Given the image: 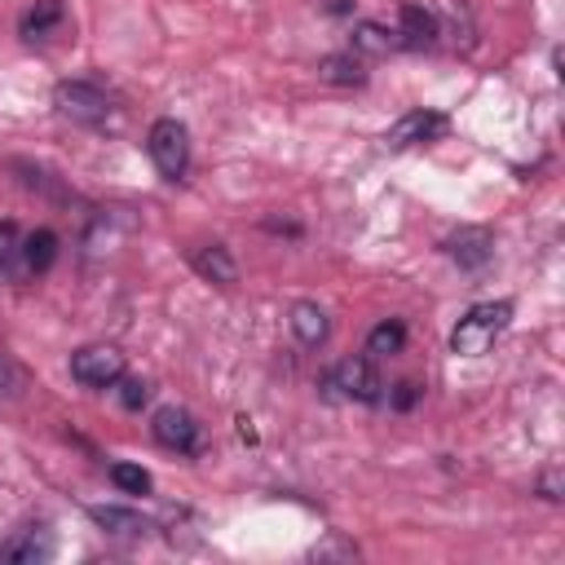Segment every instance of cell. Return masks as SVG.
<instances>
[{"instance_id":"cell-1","label":"cell","mask_w":565,"mask_h":565,"mask_svg":"<svg viewBox=\"0 0 565 565\" xmlns=\"http://www.w3.org/2000/svg\"><path fill=\"white\" fill-rule=\"evenodd\" d=\"M508 322H512V300H481V305H472V309L459 318V327L450 331V353H459V358H481V353L508 331Z\"/></svg>"},{"instance_id":"cell-2","label":"cell","mask_w":565,"mask_h":565,"mask_svg":"<svg viewBox=\"0 0 565 565\" xmlns=\"http://www.w3.org/2000/svg\"><path fill=\"white\" fill-rule=\"evenodd\" d=\"M53 106H57L62 119L84 124V128H106V124L119 119L115 97H110L106 88L88 84V79H62V84L53 88Z\"/></svg>"},{"instance_id":"cell-3","label":"cell","mask_w":565,"mask_h":565,"mask_svg":"<svg viewBox=\"0 0 565 565\" xmlns=\"http://www.w3.org/2000/svg\"><path fill=\"white\" fill-rule=\"evenodd\" d=\"M146 154H150V163L159 168L163 181H181L185 168H190V132H185V124L172 119V115L154 119L150 132H146Z\"/></svg>"},{"instance_id":"cell-4","label":"cell","mask_w":565,"mask_h":565,"mask_svg":"<svg viewBox=\"0 0 565 565\" xmlns=\"http://www.w3.org/2000/svg\"><path fill=\"white\" fill-rule=\"evenodd\" d=\"M71 375L84 388H110L124 375V353L115 344H84L71 353Z\"/></svg>"},{"instance_id":"cell-5","label":"cell","mask_w":565,"mask_h":565,"mask_svg":"<svg viewBox=\"0 0 565 565\" xmlns=\"http://www.w3.org/2000/svg\"><path fill=\"white\" fill-rule=\"evenodd\" d=\"M327 388H335V393L349 397V402H380L384 380L375 375V362L362 353V358H344V362L327 375Z\"/></svg>"},{"instance_id":"cell-6","label":"cell","mask_w":565,"mask_h":565,"mask_svg":"<svg viewBox=\"0 0 565 565\" xmlns=\"http://www.w3.org/2000/svg\"><path fill=\"white\" fill-rule=\"evenodd\" d=\"M150 433H154V441L168 446V450H181V455H194V450H199V424H194V415L181 411V406H159L154 419H150Z\"/></svg>"},{"instance_id":"cell-7","label":"cell","mask_w":565,"mask_h":565,"mask_svg":"<svg viewBox=\"0 0 565 565\" xmlns=\"http://www.w3.org/2000/svg\"><path fill=\"white\" fill-rule=\"evenodd\" d=\"M441 132H446V115H441V110H411V115H402V119L384 132V146H388V150H411V146L437 141Z\"/></svg>"},{"instance_id":"cell-8","label":"cell","mask_w":565,"mask_h":565,"mask_svg":"<svg viewBox=\"0 0 565 565\" xmlns=\"http://www.w3.org/2000/svg\"><path fill=\"white\" fill-rule=\"evenodd\" d=\"M433 18H437V35H446L450 49H463L468 53L477 44V22H472V13L459 0H437L433 4Z\"/></svg>"},{"instance_id":"cell-9","label":"cell","mask_w":565,"mask_h":565,"mask_svg":"<svg viewBox=\"0 0 565 565\" xmlns=\"http://www.w3.org/2000/svg\"><path fill=\"white\" fill-rule=\"evenodd\" d=\"M190 269H194L203 282H216V287H230V282L238 278V265H234V256H230L225 243H199V247L190 252Z\"/></svg>"},{"instance_id":"cell-10","label":"cell","mask_w":565,"mask_h":565,"mask_svg":"<svg viewBox=\"0 0 565 565\" xmlns=\"http://www.w3.org/2000/svg\"><path fill=\"white\" fill-rule=\"evenodd\" d=\"M397 44L402 49H428L437 40V18L428 4H402L397 9Z\"/></svg>"},{"instance_id":"cell-11","label":"cell","mask_w":565,"mask_h":565,"mask_svg":"<svg viewBox=\"0 0 565 565\" xmlns=\"http://www.w3.org/2000/svg\"><path fill=\"white\" fill-rule=\"evenodd\" d=\"M62 22H66V9H62V0H35V4L22 13V22H18V35H22L26 44H44V40H53V35L62 31Z\"/></svg>"},{"instance_id":"cell-12","label":"cell","mask_w":565,"mask_h":565,"mask_svg":"<svg viewBox=\"0 0 565 565\" xmlns=\"http://www.w3.org/2000/svg\"><path fill=\"white\" fill-rule=\"evenodd\" d=\"M446 252H450V260H459L463 269H481V265L494 256V238H490V230L468 225V230H459V234L446 238Z\"/></svg>"},{"instance_id":"cell-13","label":"cell","mask_w":565,"mask_h":565,"mask_svg":"<svg viewBox=\"0 0 565 565\" xmlns=\"http://www.w3.org/2000/svg\"><path fill=\"white\" fill-rule=\"evenodd\" d=\"M53 552V539L44 525H22L18 534H9L0 543V561H22V565H35V561H49Z\"/></svg>"},{"instance_id":"cell-14","label":"cell","mask_w":565,"mask_h":565,"mask_svg":"<svg viewBox=\"0 0 565 565\" xmlns=\"http://www.w3.org/2000/svg\"><path fill=\"white\" fill-rule=\"evenodd\" d=\"M57 256V234L53 230H31L22 234V247H18V274L13 278H31V274H44Z\"/></svg>"},{"instance_id":"cell-15","label":"cell","mask_w":565,"mask_h":565,"mask_svg":"<svg viewBox=\"0 0 565 565\" xmlns=\"http://www.w3.org/2000/svg\"><path fill=\"white\" fill-rule=\"evenodd\" d=\"M291 331H296V340H300V344L318 349V344L331 335L327 309H322V305H313V300H296V305H291Z\"/></svg>"},{"instance_id":"cell-16","label":"cell","mask_w":565,"mask_h":565,"mask_svg":"<svg viewBox=\"0 0 565 565\" xmlns=\"http://www.w3.org/2000/svg\"><path fill=\"white\" fill-rule=\"evenodd\" d=\"M88 516L106 530V534H124V539H137V534H146L150 530V521L141 516V512H132V508H88Z\"/></svg>"},{"instance_id":"cell-17","label":"cell","mask_w":565,"mask_h":565,"mask_svg":"<svg viewBox=\"0 0 565 565\" xmlns=\"http://www.w3.org/2000/svg\"><path fill=\"white\" fill-rule=\"evenodd\" d=\"M318 75H322L327 84H362V79H366V66H362V57L349 49V53H327V57L318 62Z\"/></svg>"},{"instance_id":"cell-18","label":"cell","mask_w":565,"mask_h":565,"mask_svg":"<svg viewBox=\"0 0 565 565\" xmlns=\"http://www.w3.org/2000/svg\"><path fill=\"white\" fill-rule=\"evenodd\" d=\"M402 344H406V327H402L397 318H388V322H380V327L366 335V358H371V362L393 358V353H402Z\"/></svg>"},{"instance_id":"cell-19","label":"cell","mask_w":565,"mask_h":565,"mask_svg":"<svg viewBox=\"0 0 565 565\" xmlns=\"http://www.w3.org/2000/svg\"><path fill=\"white\" fill-rule=\"evenodd\" d=\"M388 49H397V35H393L384 22H358V26H353V53L380 57V53H388Z\"/></svg>"},{"instance_id":"cell-20","label":"cell","mask_w":565,"mask_h":565,"mask_svg":"<svg viewBox=\"0 0 565 565\" xmlns=\"http://www.w3.org/2000/svg\"><path fill=\"white\" fill-rule=\"evenodd\" d=\"M110 481L119 490H128V494H146L150 490V472L137 468V463H110Z\"/></svg>"},{"instance_id":"cell-21","label":"cell","mask_w":565,"mask_h":565,"mask_svg":"<svg viewBox=\"0 0 565 565\" xmlns=\"http://www.w3.org/2000/svg\"><path fill=\"white\" fill-rule=\"evenodd\" d=\"M18 247H22V230L13 221L0 225V274H18Z\"/></svg>"},{"instance_id":"cell-22","label":"cell","mask_w":565,"mask_h":565,"mask_svg":"<svg viewBox=\"0 0 565 565\" xmlns=\"http://www.w3.org/2000/svg\"><path fill=\"white\" fill-rule=\"evenodd\" d=\"M115 384H119V402H124L128 411H137V406H146V397H150V384H146V380H132V375H119Z\"/></svg>"},{"instance_id":"cell-23","label":"cell","mask_w":565,"mask_h":565,"mask_svg":"<svg viewBox=\"0 0 565 565\" xmlns=\"http://www.w3.org/2000/svg\"><path fill=\"white\" fill-rule=\"evenodd\" d=\"M309 556H313V561H331V556H335V561H353L358 547H353V543H340V539H327V543H318Z\"/></svg>"},{"instance_id":"cell-24","label":"cell","mask_w":565,"mask_h":565,"mask_svg":"<svg viewBox=\"0 0 565 565\" xmlns=\"http://www.w3.org/2000/svg\"><path fill=\"white\" fill-rule=\"evenodd\" d=\"M22 384H26V375H22V371H18V366H13V362L0 353V393L18 397V393H22Z\"/></svg>"},{"instance_id":"cell-25","label":"cell","mask_w":565,"mask_h":565,"mask_svg":"<svg viewBox=\"0 0 565 565\" xmlns=\"http://www.w3.org/2000/svg\"><path fill=\"white\" fill-rule=\"evenodd\" d=\"M539 494L552 499V503L561 499V472H556V468H543V477H539Z\"/></svg>"},{"instance_id":"cell-26","label":"cell","mask_w":565,"mask_h":565,"mask_svg":"<svg viewBox=\"0 0 565 565\" xmlns=\"http://www.w3.org/2000/svg\"><path fill=\"white\" fill-rule=\"evenodd\" d=\"M415 397H419V384H397V393H393V406H402V411H406Z\"/></svg>"}]
</instances>
